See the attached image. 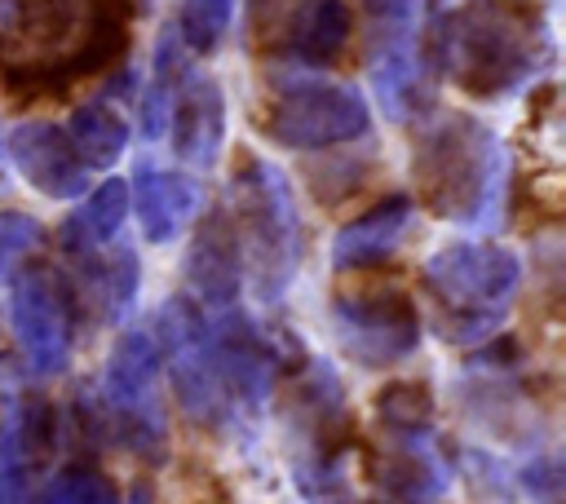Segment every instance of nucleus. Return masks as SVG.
<instances>
[{
    "label": "nucleus",
    "instance_id": "1",
    "mask_svg": "<svg viewBox=\"0 0 566 504\" xmlns=\"http://www.w3.org/2000/svg\"><path fill=\"white\" fill-rule=\"evenodd\" d=\"M367 128V106L358 102V93H345V88H327V84H310V88H296L279 102V115H274V133L279 141H340V137H354Z\"/></svg>",
    "mask_w": 566,
    "mask_h": 504
},
{
    "label": "nucleus",
    "instance_id": "8",
    "mask_svg": "<svg viewBox=\"0 0 566 504\" xmlns=\"http://www.w3.org/2000/svg\"><path fill=\"white\" fill-rule=\"evenodd\" d=\"M407 221V203H385L380 212L363 217L354 230L340 234V248H336V261L349 265V261H367V256H380L394 248V234L398 225Z\"/></svg>",
    "mask_w": 566,
    "mask_h": 504
},
{
    "label": "nucleus",
    "instance_id": "9",
    "mask_svg": "<svg viewBox=\"0 0 566 504\" xmlns=\"http://www.w3.org/2000/svg\"><path fill=\"white\" fill-rule=\"evenodd\" d=\"M124 208H128V195H124V186H119V181H111V186H102V190L93 195V203L80 212V221L93 230V239H106V234H115V225H119Z\"/></svg>",
    "mask_w": 566,
    "mask_h": 504
},
{
    "label": "nucleus",
    "instance_id": "5",
    "mask_svg": "<svg viewBox=\"0 0 566 504\" xmlns=\"http://www.w3.org/2000/svg\"><path fill=\"white\" fill-rule=\"evenodd\" d=\"M195 203V186L177 172H142L137 177V212L150 239H168L177 234V225L186 221Z\"/></svg>",
    "mask_w": 566,
    "mask_h": 504
},
{
    "label": "nucleus",
    "instance_id": "3",
    "mask_svg": "<svg viewBox=\"0 0 566 504\" xmlns=\"http://www.w3.org/2000/svg\"><path fill=\"white\" fill-rule=\"evenodd\" d=\"M429 274H433V283L447 287L455 301H473V296L495 301V296H504V292L513 287L517 261H513L509 252H500V248H469V243H464V248L438 252L433 265H429Z\"/></svg>",
    "mask_w": 566,
    "mask_h": 504
},
{
    "label": "nucleus",
    "instance_id": "10",
    "mask_svg": "<svg viewBox=\"0 0 566 504\" xmlns=\"http://www.w3.org/2000/svg\"><path fill=\"white\" fill-rule=\"evenodd\" d=\"M31 234H35V230H31L22 217H0V274H4V270L13 265V256L31 243Z\"/></svg>",
    "mask_w": 566,
    "mask_h": 504
},
{
    "label": "nucleus",
    "instance_id": "6",
    "mask_svg": "<svg viewBox=\"0 0 566 504\" xmlns=\"http://www.w3.org/2000/svg\"><path fill=\"white\" fill-rule=\"evenodd\" d=\"M217 133H221L217 88L212 84H190V93L181 97V111H177V137H181L186 159L208 164L217 155Z\"/></svg>",
    "mask_w": 566,
    "mask_h": 504
},
{
    "label": "nucleus",
    "instance_id": "7",
    "mask_svg": "<svg viewBox=\"0 0 566 504\" xmlns=\"http://www.w3.org/2000/svg\"><path fill=\"white\" fill-rule=\"evenodd\" d=\"M66 141H71V150L80 155V164L106 168V164H115L119 150H124V124H119L106 106H84V111L71 115Z\"/></svg>",
    "mask_w": 566,
    "mask_h": 504
},
{
    "label": "nucleus",
    "instance_id": "4",
    "mask_svg": "<svg viewBox=\"0 0 566 504\" xmlns=\"http://www.w3.org/2000/svg\"><path fill=\"white\" fill-rule=\"evenodd\" d=\"M13 305H18V327H22L27 345H35L31 354H40L44 363H57L62 345H66V314H62V305L53 296V283L44 274L22 279Z\"/></svg>",
    "mask_w": 566,
    "mask_h": 504
},
{
    "label": "nucleus",
    "instance_id": "2",
    "mask_svg": "<svg viewBox=\"0 0 566 504\" xmlns=\"http://www.w3.org/2000/svg\"><path fill=\"white\" fill-rule=\"evenodd\" d=\"M9 150L22 164L31 186H40V190H49L57 199H71V195L84 190V164L71 150L66 133H57L49 124H22L13 133V141H9Z\"/></svg>",
    "mask_w": 566,
    "mask_h": 504
}]
</instances>
